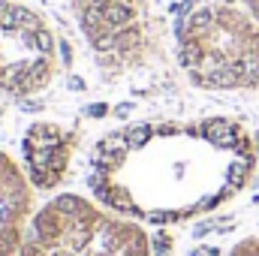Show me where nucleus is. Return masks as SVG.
<instances>
[{"label":"nucleus","mask_w":259,"mask_h":256,"mask_svg":"<svg viewBox=\"0 0 259 256\" xmlns=\"http://www.w3.org/2000/svg\"><path fill=\"white\" fill-rule=\"evenodd\" d=\"M256 172V136L226 115L118 124L84 157L91 196L145 226L208 217L238 199Z\"/></svg>","instance_id":"1"},{"label":"nucleus","mask_w":259,"mask_h":256,"mask_svg":"<svg viewBox=\"0 0 259 256\" xmlns=\"http://www.w3.org/2000/svg\"><path fill=\"white\" fill-rule=\"evenodd\" d=\"M187 81L211 94H259V21L238 0L190 6L175 27Z\"/></svg>","instance_id":"2"},{"label":"nucleus","mask_w":259,"mask_h":256,"mask_svg":"<svg viewBox=\"0 0 259 256\" xmlns=\"http://www.w3.org/2000/svg\"><path fill=\"white\" fill-rule=\"evenodd\" d=\"M18 256H154L145 223L94 196L52 193L30 217Z\"/></svg>","instance_id":"3"},{"label":"nucleus","mask_w":259,"mask_h":256,"mask_svg":"<svg viewBox=\"0 0 259 256\" xmlns=\"http://www.w3.org/2000/svg\"><path fill=\"white\" fill-rule=\"evenodd\" d=\"M75 24L106 75L151 66L160 52V24L148 0H69Z\"/></svg>","instance_id":"4"},{"label":"nucleus","mask_w":259,"mask_h":256,"mask_svg":"<svg viewBox=\"0 0 259 256\" xmlns=\"http://www.w3.org/2000/svg\"><path fill=\"white\" fill-rule=\"evenodd\" d=\"M58 75L61 42L52 21L21 0H0V97H39Z\"/></svg>","instance_id":"5"},{"label":"nucleus","mask_w":259,"mask_h":256,"mask_svg":"<svg viewBox=\"0 0 259 256\" xmlns=\"http://www.w3.org/2000/svg\"><path fill=\"white\" fill-rule=\"evenodd\" d=\"M81 154V133L61 121H33L21 136V166L36 193H61Z\"/></svg>","instance_id":"6"},{"label":"nucleus","mask_w":259,"mask_h":256,"mask_svg":"<svg viewBox=\"0 0 259 256\" xmlns=\"http://www.w3.org/2000/svg\"><path fill=\"white\" fill-rule=\"evenodd\" d=\"M36 208V187L30 184L21 160L0 151V256L21 253Z\"/></svg>","instance_id":"7"},{"label":"nucleus","mask_w":259,"mask_h":256,"mask_svg":"<svg viewBox=\"0 0 259 256\" xmlns=\"http://www.w3.org/2000/svg\"><path fill=\"white\" fill-rule=\"evenodd\" d=\"M238 3H244V6L256 15V21H259V0H238Z\"/></svg>","instance_id":"8"}]
</instances>
